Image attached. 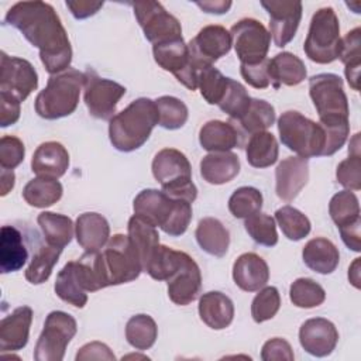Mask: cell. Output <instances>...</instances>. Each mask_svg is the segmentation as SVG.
Instances as JSON below:
<instances>
[{
  "label": "cell",
  "mask_w": 361,
  "mask_h": 361,
  "mask_svg": "<svg viewBox=\"0 0 361 361\" xmlns=\"http://www.w3.org/2000/svg\"><path fill=\"white\" fill-rule=\"evenodd\" d=\"M358 265H360V258H355L353 267L348 269V279H350V282H351L355 288H360V271H358Z\"/></svg>",
  "instance_id": "60"
},
{
  "label": "cell",
  "mask_w": 361,
  "mask_h": 361,
  "mask_svg": "<svg viewBox=\"0 0 361 361\" xmlns=\"http://www.w3.org/2000/svg\"><path fill=\"white\" fill-rule=\"evenodd\" d=\"M269 76L275 89L282 85L296 86L305 80L306 66L299 56L290 52H281L269 59Z\"/></svg>",
  "instance_id": "32"
},
{
  "label": "cell",
  "mask_w": 361,
  "mask_h": 361,
  "mask_svg": "<svg viewBox=\"0 0 361 361\" xmlns=\"http://www.w3.org/2000/svg\"><path fill=\"white\" fill-rule=\"evenodd\" d=\"M329 213L331 220L340 230L343 243L353 251L361 250V217L360 203L354 192L345 189L336 193L329 203Z\"/></svg>",
  "instance_id": "16"
},
{
  "label": "cell",
  "mask_w": 361,
  "mask_h": 361,
  "mask_svg": "<svg viewBox=\"0 0 361 361\" xmlns=\"http://www.w3.org/2000/svg\"><path fill=\"white\" fill-rule=\"evenodd\" d=\"M62 250L54 245H41L32 255V259L25 269V279L32 285L44 283L52 274Z\"/></svg>",
  "instance_id": "41"
},
{
  "label": "cell",
  "mask_w": 361,
  "mask_h": 361,
  "mask_svg": "<svg viewBox=\"0 0 361 361\" xmlns=\"http://www.w3.org/2000/svg\"><path fill=\"white\" fill-rule=\"evenodd\" d=\"M261 358L264 361H272V360H286L293 361L295 355L292 351L290 344L279 337L268 340L261 350Z\"/></svg>",
  "instance_id": "54"
},
{
  "label": "cell",
  "mask_w": 361,
  "mask_h": 361,
  "mask_svg": "<svg viewBox=\"0 0 361 361\" xmlns=\"http://www.w3.org/2000/svg\"><path fill=\"white\" fill-rule=\"evenodd\" d=\"M134 214L159 227L171 237L182 235L192 220V203L185 199L171 197L164 190L144 189L133 202Z\"/></svg>",
  "instance_id": "3"
},
{
  "label": "cell",
  "mask_w": 361,
  "mask_h": 361,
  "mask_svg": "<svg viewBox=\"0 0 361 361\" xmlns=\"http://www.w3.org/2000/svg\"><path fill=\"white\" fill-rule=\"evenodd\" d=\"M54 289L59 299L75 307L87 303V292L99 290L87 254L65 264L56 275Z\"/></svg>",
  "instance_id": "11"
},
{
  "label": "cell",
  "mask_w": 361,
  "mask_h": 361,
  "mask_svg": "<svg viewBox=\"0 0 361 361\" xmlns=\"http://www.w3.org/2000/svg\"><path fill=\"white\" fill-rule=\"evenodd\" d=\"M227 76H224L213 65L203 68L197 76V87L200 94L209 104H219L224 96L228 85Z\"/></svg>",
  "instance_id": "48"
},
{
  "label": "cell",
  "mask_w": 361,
  "mask_h": 361,
  "mask_svg": "<svg viewBox=\"0 0 361 361\" xmlns=\"http://www.w3.org/2000/svg\"><path fill=\"white\" fill-rule=\"evenodd\" d=\"M241 134L231 124L220 120H210L199 131V142L209 152H226L241 144Z\"/></svg>",
  "instance_id": "28"
},
{
  "label": "cell",
  "mask_w": 361,
  "mask_h": 361,
  "mask_svg": "<svg viewBox=\"0 0 361 361\" xmlns=\"http://www.w3.org/2000/svg\"><path fill=\"white\" fill-rule=\"evenodd\" d=\"M302 258L307 268L322 275L334 272L340 262L337 247L324 237H316L307 241L303 247Z\"/></svg>",
  "instance_id": "31"
},
{
  "label": "cell",
  "mask_w": 361,
  "mask_h": 361,
  "mask_svg": "<svg viewBox=\"0 0 361 361\" xmlns=\"http://www.w3.org/2000/svg\"><path fill=\"white\" fill-rule=\"evenodd\" d=\"M244 227L250 237L259 245L274 247L278 243L275 220L265 213H255L245 219Z\"/></svg>",
  "instance_id": "50"
},
{
  "label": "cell",
  "mask_w": 361,
  "mask_h": 361,
  "mask_svg": "<svg viewBox=\"0 0 361 361\" xmlns=\"http://www.w3.org/2000/svg\"><path fill=\"white\" fill-rule=\"evenodd\" d=\"M281 142L298 157H322L326 145V134L319 123L305 117L299 111L288 110L278 118Z\"/></svg>",
  "instance_id": "8"
},
{
  "label": "cell",
  "mask_w": 361,
  "mask_h": 361,
  "mask_svg": "<svg viewBox=\"0 0 361 361\" xmlns=\"http://www.w3.org/2000/svg\"><path fill=\"white\" fill-rule=\"evenodd\" d=\"M233 279L245 292L259 290L269 279L268 264L255 252L241 254L233 265Z\"/></svg>",
  "instance_id": "25"
},
{
  "label": "cell",
  "mask_w": 361,
  "mask_h": 361,
  "mask_svg": "<svg viewBox=\"0 0 361 361\" xmlns=\"http://www.w3.org/2000/svg\"><path fill=\"white\" fill-rule=\"evenodd\" d=\"M114 354L110 348L99 341H92L85 344L76 354V361L79 360H114Z\"/></svg>",
  "instance_id": "56"
},
{
  "label": "cell",
  "mask_w": 361,
  "mask_h": 361,
  "mask_svg": "<svg viewBox=\"0 0 361 361\" xmlns=\"http://www.w3.org/2000/svg\"><path fill=\"white\" fill-rule=\"evenodd\" d=\"M62 192L63 189L59 180L38 176L24 186L23 197L30 206L45 209L56 203L62 197Z\"/></svg>",
  "instance_id": "39"
},
{
  "label": "cell",
  "mask_w": 361,
  "mask_h": 361,
  "mask_svg": "<svg viewBox=\"0 0 361 361\" xmlns=\"http://www.w3.org/2000/svg\"><path fill=\"white\" fill-rule=\"evenodd\" d=\"M336 176L340 185L348 190L361 189V155H360V133L350 141L348 158L341 161L337 166Z\"/></svg>",
  "instance_id": "42"
},
{
  "label": "cell",
  "mask_w": 361,
  "mask_h": 361,
  "mask_svg": "<svg viewBox=\"0 0 361 361\" xmlns=\"http://www.w3.org/2000/svg\"><path fill=\"white\" fill-rule=\"evenodd\" d=\"M275 220L288 240L299 241L310 233L309 219L292 206H282L275 212Z\"/></svg>",
  "instance_id": "44"
},
{
  "label": "cell",
  "mask_w": 361,
  "mask_h": 361,
  "mask_svg": "<svg viewBox=\"0 0 361 361\" xmlns=\"http://www.w3.org/2000/svg\"><path fill=\"white\" fill-rule=\"evenodd\" d=\"M25 155L23 141L14 135H4L0 140V168L13 171L17 168Z\"/></svg>",
  "instance_id": "52"
},
{
  "label": "cell",
  "mask_w": 361,
  "mask_h": 361,
  "mask_svg": "<svg viewBox=\"0 0 361 361\" xmlns=\"http://www.w3.org/2000/svg\"><path fill=\"white\" fill-rule=\"evenodd\" d=\"M196 241L199 247L213 255L223 257L226 255L230 244L228 230L223 226V223L214 217H204L199 221L195 231Z\"/></svg>",
  "instance_id": "33"
},
{
  "label": "cell",
  "mask_w": 361,
  "mask_h": 361,
  "mask_svg": "<svg viewBox=\"0 0 361 361\" xmlns=\"http://www.w3.org/2000/svg\"><path fill=\"white\" fill-rule=\"evenodd\" d=\"M38 86V75L31 62L1 52L0 61V92L24 102Z\"/></svg>",
  "instance_id": "17"
},
{
  "label": "cell",
  "mask_w": 361,
  "mask_h": 361,
  "mask_svg": "<svg viewBox=\"0 0 361 361\" xmlns=\"http://www.w3.org/2000/svg\"><path fill=\"white\" fill-rule=\"evenodd\" d=\"M69 166L66 148L56 141H47L37 147L31 159V169L42 178L58 179L65 175Z\"/></svg>",
  "instance_id": "24"
},
{
  "label": "cell",
  "mask_w": 361,
  "mask_h": 361,
  "mask_svg": "<svg viewBox=\"0 0 361 361\" xmlns=\"http://www.w3.org/2000/svg\"><path fill=\"white\" fill-rule=\"evenodd\" d=\"M99 289L131 282L142 267L128 235L114 234L99 252H87Z\"/></svg>",
  "instance_id": "2"
},
{
  "label": "cell",
  "mask_w": 361,
  "mask_h": 361,
  "mask_svg": "<svg viewBox=\"0 0 361 361\" xmlns=\"http://www.w3.org/2000/svg\"><path fill=\"white\" fill-rule=\"evenodd\" d=\"M78 331L76 320L65 312H51L44 323V329L34 348L37 361H61L65 350Z\"/></svg>",
  "instance_id": "10"
},
{
  "label": "cell",
  "mask_w": 361,
  "mask_h": 361,
  "mask_svg": "<svg viewBox=\"0 0 361 361\" xmlns=\"http://www.w3.org/2000/svg\"><path fill=\"white\" fill-rule=\"evenodd\" d=\"M250 103L251 97L247 89L240 82L230 78L224 96L217 106L231 118V121H237L247 111Z\"/></svg>",
  "instance_id": "49"
},
{
  "label": "cell",
  "mask_w": 361,
  "mask_h": 361,
  "mask_svg": "<svg viewBox=\"0 0 361 361\" xmlns=\"http://www.w3.org/2000/svg\"><path fill=\"white\" fill-rule=\"evenodd\" d=\"M37 223L42 230L47 244L63 250L73 237V223L71 217L54 213L42 212L37 217Z\"/></svg>",
  "instance_id": "36"
},
{
  "label": "cell",
  "mask_w": 361,
  "mask_h": 361,
  "mask_svg": "<svg viewBox=\"0 0 361 361\" xmlns=\"http://www.w3.org/2000/svg\"><path fill=\"white\" fill-rule=\"evenodd\" d=\"M183 255H185L183 251H176L171 247L159 244V247L151 257L149 262L147 264V268L144 272H147L152 279L168 281L169 276L180 265Z\"/></svg>",
  "instance_id": "43"
},
{
  "label": "cell",
  "mask_w": 361,
  "mask_h": 361,
  "mask_svg": "<svg viewBox=\"0 0 361 361\" xmlns=\"http://www.w3.org/2000/svg\"><path fill=\"white\" fill-rule=\"evenodd\" d=\"M281 307V296L275 286H264L251 303V316L255 323L272 319Z\"/></svg>",
  "instance_id": "51"
},
{
  "label": "cell",
  "mask_w": 361,
  "mask_h": 361,
  "mask_svg": "<svg viewBox=\"0 0 361 361\" xmlns=\"http://www.w3.org/2000/svg\"><path fill=\"white\" fill-rule=\"evenodd\" d=\"M20 100L14 96L0 92V126L8 127L18 121L20 118Z\"/></svg>",
  "instance_id": "55"
},
{
  "label": "cell",
  "mask_w": 361,
  "mask_h": 361,
  "mask_svg": "<svg viewBox=\"0 0 361 361\" xmlns=\"http://www.w3.org/2000/svg\"><path fill=\"white\" fill-rule=\"evenodd\" d=\"M196 4L204 11V13H210V14H224L230 10L231 7V1L227 0H207V1H196Z\"/></svg>",
  "instance_id": "58"
},
{
  "label": "cell",
  "mask_w": 361,
  "mask_h": 361,
  "mask_svg": "<svg viewBox=\"0 0 361 361\" xmlns=\"http://www.w3.org/2000/svg\"><path fill=\"white\" fill-rule=\"evenodd\" d=\"M14 172L13 171H7V169H1V175H0V186H1V196H6L14 186Z\"/></svg>",
  "instance_id": "59"
},
{
  "label": "cell",
  "mask_w": 361,
  "mask_h": 361,
  "mask_svg": "<svg viewBox=\"0 0 361 361\" xmlns=\"http://www.w3.org/2000/svg\"><path fill=\"white\" fill-rule=\"evenodd\" d=\"M289 298L290 302L303 309H312L320 306L326 299V292L310 278H298L292 282L289 288Z\"/></svg>",
  "instance_id": "46"
},
{
  "label": "cell",
  "mask_w": 361,
  "mask_h": 361,
  "mask_svg": "<svg viewBox=\"0 0 361 361\" xmlns=\"http://www.w3.org/2000/svg\"><path fill=\"white\" fill-rule=\"evenodd\" d=\"M262 207V195L252 186H241L228 199V210L235 219H247Z\"/></svg>",
  "instance_id": "47"
},
{
  "label": "cell",
  "mask_w": 361,
  "mask_h": 361,
  "mask_svg": "<svg viewBox=\"0 0 361 361\" xmlns=\"http://www.w3.org/2000/svg\"><path fill=\"white\" fill-rule=\"evenodd\" d=\"M158 110V124L166 130H178L188 121L186 104L173 96H161L155 100Z\"/></svg>",
  "instance_id": "45"
},
{
  "label": "cell",
  "mask_w": 361,
  "mask_h": 361,
  "mask_svg": "<svg viewBox=\"0 0 361 361\" xmlns=\"http://www.w3.org/2000/svg\"><path fill=\"white\" fill-rule=\"evenodd\" d=\"M158 124L155 100L140 97L110 118L109 138L121 152H131L142 147Z\"/></svg>",
  "instance_id": "4"
},
{
  "label": "cell",
  "mask_w": 361,
  "mask_h": 361,
  "mask_svg": "<svg viewBox=\"0 0 361 361\" xmlns=\"http://www.w3.org/2000/svg\"><path fill=\"white\" fill-rule=\"evenodd\" d=\"M28 251L23 234L14 226H3L0 233V271L1 274L16 272L24 267Z\"/></svg>",
  "instance_id": "29"
},
{
  "label": "cell",
  "mask_w": 361,
  "mask_h": 361,
  "mask_svg": "<svg viewBox=\"0 0 361 361\" xmlns=\"http://www.w3.org/2000/svg\"><path fill=\"white\" fill-rule=\"evenodd\" d=\"M66 7L71 10V13L75 18L83 20V18H87L90 16H94L103 7V1L66 0Z\"/></svg>",
  "instance_id": "57"
},
{
  "label": "cell",
  "mask_w": 361,
  "mask_h": 361,
  "mask_svg": "<svg viewBox=\"0 0 361 361\" xmlns=\"http://www.w3.org/2000/svg\"><path fill=\"white\" fill-rule=\"evenodd\" d=\"M309 94L323 128L350 127L348 100L343 79L336 73H319L309 79Z\"/></svg>",
  "instance_id": "6"
},
{
  "label": "cell",
  "mask_w": 361,
  "mask_h": 361,
  "mask_svg": "<svg viewBox=\"0 0 361 361\" xmlns=\"http://www.w3.org/2000/svg\"><path fill=\"white\" fill-rule=\"evenodd\" d=\"M4 21L17 28L39 49V58L51 75L66 71L72 61V47L55 8L45 1H20L8 8Z\"/></svg>",
  "instance_id": "1"
},
{
  "label": "cell",
  "mask_w": 361,
  "mask_h": 361,
  "mask_svg": "<svg viewBox=\"0 0 361 361\" xmlns=\"http://www.w3.org/2000/svg\"><path fill=\"white\" fill-rule=\"evenodd\" d=\"M340 24L331 7L319 8L312 20L305 39V54L316 63H331L340 54Z\"/></svg>",
  "instance_id": "9"
},
{
  "label": "cell",
  "mask_w": 361,
  "mask_h": 361,
  "mask_svg": "<svg viewBox=\"0 0 361 361\" xmlns=\"http://www.w3.org/2000/svg\"><path fill=\"white\" fill-rule=\"evenodd\" d=\"M83 100L89 113L100 120H110L118 100L126 94V87L114 80L100 78L96 72H85Z\"/></svg>",
  "instance_id": "15"
},
{
  "label": "cell",
  "mask_w": 361,
  "mask_h": 361,
  "mask_svg": "<svg viewBox=\"0 0 361 361\" xmlns=\"http://www.w3.org/2000/svg\"><path fill=\"white\" fill-rule=\"evenodd\" d=\"M240 172V159L234 152H210L200 161V175L212 185L233 180Z\"/></svg>",
  "instance_id": "30"
},
{
  "label": "cell",
  "mask_w": 361,
  "mask_h": 361,
  "mask_svg": "<svg viewBox=\"0 0 361 361\" xmlns=\"http://www.w3.org/2000/svg\"><path fill=\"white\" fill-rule=\"evenodd\" d=\"M128 238L140 257L142 271H145L147 264L159 247V234L157 227L134 214L128 220Z\"/></svg>",
  "instance_id": "34"
},
{
  "label": "cell",
  "mask_w": 361,
  "mask_h": 361,
  "mask_svg": "<svg viewBox=\"0 0 361 361\" xmlns=\"http://www.w3.org/2000/svg\"><path fill=\"white\" fill-rule=\"evenodd\" d=\"M337 341L338 331L336 326L324 317L309 319L299 329V343L310 355H330L336 348Z\"/></svg>",
  "instance_id": "21"
},
{
  "label": "cell",
  "mask_w": 361,
  "mask_h": 361,
  "mask_svg": "<svg viewBox=\"0 0 361 361\" xmlns=\"http://www.w3.org/2000/svg\"><path fill=\"white\" fill-rule=\"evenodd\" d=\"M32 323V310L28 306L14 309L0 322V350L18 351L28 343L30 327Z\"/></svg>",
  "instance_id": "23"
},
{
  "label": "cell",
  "mask_w": 361,
  "mask_h": 361,
  "mask_svg": "<svg viewBox=\"0 0 361 361\" xmlns=\"http://www.w3.org/2000/svg\"><path fill=\"white\" fill-rule=\"evenodd\" d=\"M275 121V109L272 104L262 99H251V103L247 111L234 121V127L238 133L243 134H255L261 131H267Z\"/></svg>",
  "instance_id": "35"
},
{
  "label": "cell",
  "mask_w": 361,
  "mask_h": 361,
  "mask_svg": "<svg viewBox=\"0 0 361 361\" xmlns=\"http://www.w3.org/2000/svg\"><path fill=\"white\" fill-rule=\"evenodd\" d=\"M152 54L155 62L164 71L171 72L183 86L190 90L197 89V76L202 69L192 59L183 38L155 44L152 45Z\"/></svg>",
  "instance_id": "14"
},
{
  "label": "cell",
  "mask_w": 361,
  "mask_h": 361,
  "mask_svg": "<svg viewBox=\"0 0 361 361\" xmlns=\"http://www.w3.org/2000/svg\"><path fill=\"white\" fill-rule=\"evenodd\" d=\"M85 79V73L76 69L51 75L45 89L35 97L37 114L45 120H56L72 114L78 107Z\"/></svg>",
  "instance_id": "5"
},
{
  "label": "cell",
  "mask_w": 361,
  "mask_h": 361,
  "mask_svg": "<svg viewBox=\"0 0 361 361\" xmlns=\"http://www.w3.org/2000/svg\"><path fill=\"white\" fill-rule=\"evenodd\" d=\"M240 73L243 79L255 89H265L271 85V76H269V59H264L258 63L252 65H240Z\"/></svg>",
  "instance_id": "53"
},
{
  "label": "cell",
  "mask_w": 361,
  "mask_h": 361,
  "mask_svg": "<svg viewBox=\"0 0 361 361\" xmlns=\"http://www.w3.org/2000/svg\"><path fill=\"white\" fill-rule=\"evenodd\" d=\"M231 45L241 63L252 65L267 59L271 45V34L255 18H243L231 30Z\"/></svg>",
  "instance_id": "13"
},
{
  "label": "cell",
  "mask_w": 361,
  "mask_h": 361,
  "mask_svg": "<svg viewBox=\"0 0 361 361\" xmlns=\"http://www.w3.org/2000/svg\"><path fill=\"white\" fill-rule=\"evenodd\" d=\"M309 180V162L302 157H288L275 169V190L283 202H292Z\"/></svg>",
  "instance_id": "22"
},
{
  "label": "cell",
  "mask_w": 361,
  "mask_h": 361,
  "mask_svg": "<svg viewBox=\"0 0 361 361\" xmlns=\"http://www.w3.org/2000/svg\"><path fill=\"white\" fill-rule=\"evenodd\" d=\"M195 63L203 69L213 65L231 49V35L221 25H206L188 44Z\"/></svg>",
  "instance_id": "18"
},
{
  "label": "cell",
  "mask_w": 361,
  "mask_h": 361,
  "mask_svg": "<svg viewBox=\"0 0 361 361\" xmlns=\"http://www.w3.org/2000/svg\"><path fill=\"white\" fill-rule=\"evenodd\" d=\"M361 30L357 27L345 34L344 38H341L340 45V54L338 58L344 63V73L348 80V85L353 90H360V66H361V52H360V44H361Z\"/></svg>",
  "instance_id": "38"
},
{
  "label": "cell",
  "mask_w": 361,
  "mask_h": 361,
  "mask_svg": "<svg viewBox=\"0 0 361 361\" xmlns=\"http://www.w3.org/2000/svg\"><path fill=\"white\" fill-rule=\"evenodd\" d=\"M261 6L269 14V30L276 47L282 48L288 45L295 37L300 18L302 3L300 1H261Z\"/></svg>",
  "instance_id": "19"
},
{
  "label": "cell",
  "mask_w": 361,
  "mask_h": 361,
  "mask_svg": "<svg viewBox=\"0 0 361 361\" xmlns=\"http://www.w3.org/2000/svg\"><path fill=\"white\" fill-rule=\"evenodd\" d=\"M199 316L207 327L223 330L234 319V305L227 295L219 290H210L199 299Z\"/></svg>",
  "instance_id": "27"
},
{
  "label": "cell",
  "mask_w": 361,
  "mask_h": 361,
  "mask_svg": "<svg viewBox=\"0 0 361 361\" xmlns=\"http://www.w3.org/2000/svg\"><path fill=\"white\" fill-rule=\"evenodd\" d=\"M75 235L86 252H99L110 238L109 221L94 212L82 213L75 223Z\"/></svg>",
  "instance_id": "26"
},
{
  "label": "cell",
  "mask_w": 361,
  "mask_h": 361,
  "mask_svg": "<svg viewBox=\"0 0 361 361\" xmlns=\"http://www.w3.org/2000/svg\"><path fill=\"white\" fill-rule=\"evenodd\" d=\"M151 168L154 178L166 195L190 203L195 202L197 189L192 182L190 162L183 152L175 148H164L155 154Z\"/></svg>",
  "instance_id": "7"
},
{
  "label": "cell",
  "mask_w": 361,
  "mask_h": 361,
  "mask_svg": "<svg viewBox=\"0 0 361 361\" xmlns=\"http://www.w3.org/2000/svg\"><path fill=\"white\" fill-rule=\"evenodd\" d=\"M168 296L179 306L192 303L200 293L202 289V274L196 261L185 252L183 259L178 269L169 276Z\"/></svg>",
  "instance_id": "20"
},
{
  "label": "cell",
  "mask_w": 361,
  "mask_h": 361,
  "mask_svg": "<svg viewBox=\"0 0 361 361\" xmlns=\"http://www.w3.org/2000/svg\"><path fill=\"white\" fill-rule=\"evenodd\" d=\"M278 141L272 133L261 131L250 135L245 145L247 161L254 168H268L278 161Z\"/></svg>",
  "instance_id": "37"
},
{
  "label": "cell",
  "mask_w": 361,
  "mask_h": 361,
  "mask_svg": "<svg viewBox=\"0 0 361 361\" xmlns=\"http://www.w3.org/2000/svg\"><path fill=\"white\" fill-rule=\"evenodd\" d=\"M130 4L145 38L152 45L182 38L180 23L176 17L169 14L161 3L147 0Z\"/></svg>",
  "instance_id": "12"
},
{
  "label": "cell",
  "mask_w": 361,
  "mask_h": 361,
  "mask_svg": "<svg viewBox=\"0 0 361 361\" xmlns=\"http://www.w3.org/2000/svg\"><path fill=\"white\" fill-rule=\"evenodd\" d=\"M158 337L155 320L148 314H135L126 324V338L131 347L144 351L154 345Z\"/></svg>",
  "instance_id": "40"
}]
</instances>
